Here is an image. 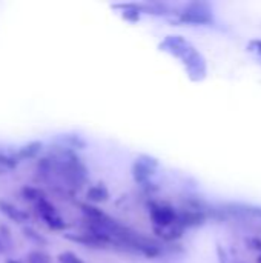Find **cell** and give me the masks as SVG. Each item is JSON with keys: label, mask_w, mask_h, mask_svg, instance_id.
Here are the masks:
<instances>
[{"label": "cell", "mask_w": 261, "mask_h": 263, "mask_svg": "<svg viewBox=\"0 0 261 263\" xmlns=\"http://www.w3.org/2000/svg\"><path fill=\"white\" fill-rule=\"evenodd\" d=\"M26 263H51V257L43 251H31L26 257Z\"/></svg>", "instance_id": "7c38bea8"}, {"label": "cell", "mask_w": 261, "mask_h": 263, "mask_svg": "<svg viewBox=\"0 0 261 263\" xmlns=\"http://www.w3.org/2000/svg\"><path fill=\"white\" fill-rule=\"evenodd\" d=\"M63 140L69 145V148H85L86 143L83 139H80L78 136H74V134H68L63 137Z\"/></svg>", "instance_id": "4fadbf2b"}, {"label": "cell", "mask_w": 261, "mask_h": 263, "mask_svg": "<svg viewBox=\"0 0 261 263\" xmlns=\"http://www.w3.org/2000/svg\"><path fill=\"white\" fill-rule=\"evenodd\" d=\"M149 217L152 222V228H166L178 222V211L169 203L165 202H152L149 203Z\"/></svg>", "instance_id": "7a4b0ae2"}, {"label": "cell", "mask_w": 261, "mask_h": 263, "mask_svg": "<svg viewBox=\"0 0 261 263\" xmlns=\"http://www.w3.org/2000/svg\"><path fill=\"white\" fill-rule=\"evenodd\" d=\"M180 20L192 25H211L214 22L212 9L205 2H194L186 5L180 12Z\"/></svg>", "instance_id": "6da1fadb"}, {"label": "cell", "mask_w": 261, "mask_h": 263, "mask_svg": "<svg viewBox=\"0 0 261 263\" xmlns=\"http://www.w3.org/2000/svg\"><path fill=\"white\" fill-rule=\"evenodd\" d=\"M217 253H218V257H220V263H229V259H228V254L225 250H222V247L217 248Z\"/></svg>", "instance_id": "ac0fdd59"}, {"label": "cell", "mask_w": 261, "mask_h": 263, "mask_svg": "<svg viewBox=\"0 0 261 263\" xmlns=\"http://www.w3.org/2000/svg\"><path fill=\"white\" fill-rule=\"evenodd\" d=\"M5 263H22L20 260H15V259H6V262Z\"/></svg>", "instance_id": "ffe728a7"}, {"label": "cell", "mask_w": 261, "mask_h": 263, "mask_svg": "<svg viewBox=\"0 0 261 263\" xmlns=\"http://www.w3.org/2000/svg\"><path fill=\"white\" fill-rule=\"evenodd\" d=\"M0 213L3 216H6L8 219H11L12 222H15V223H23V222H26L29 219L28 213H25V211L15 208L12 203L3 202V200H0Z\"/></svg>", "instance_id": "52a82bcc"}, {"label": "cell", "mask_w": 261, "mask_h": 263, "mask_svg": "<svg viewBox=\"0 0 261 263\" xmlns=\"http://www.w3.org/2000/svg\"><path fill=\"white\" fill-rule=\"evenodd\" d=\"M58 263H85L78 256L71 251H65L58 256Z\"/></svg>", "instance_id": "5bb4252c"}, {"label": "cell", "mask_w": 261, "mask_h": 263, "mask_svg": "<svg viewBox=\"0 0 261 263\" xmlns=\"http://www.w3.org/2000/svg\"><path fill=\"white\" fill-rule=\"evenodd\" d=\"M35 208H37V213L40 214V217L45 220V223L54 230V231H63L66 230V223L65 220L60 217V214L57 213L55 206L48 200V199H42L35 203Z\"/></svg>", "instance_id": "277c9868"}, {"label": "cell", "mask_w": 261, "mask_h": 263, "mask_svg": "<svg viewBox=\"0 0 261 263\" xmlns=\"http://www.w3.org/2000/svg\"><path fill=\"white\" fill-rule=\"evenodd\" d=\"M42 148H43L42 142H38V140L29 142V143H26L25 146H22L18 149V153L15 154V160L20 162V160H25V159H32L42 151Z\"/></svg>", "instance_id": "9c48e42d"}, {"label": "cell", "mask_w": 261, "mask_h": 263, "mask_svg": "<svg viewBox=\"0 0 261 263\" xmlns=\"http://www.w3.org/2000/svg\"><path fill=\"white\" fill-rule=\"evenodd\" d=\"M22 196H23V199H26L29 202H34V203H37L42 199H46L45 193L42 190L35 188V186H25L22 190Z\"/></svg>", "instance_id": "8fae6325"}, {"label": "cell", "mask_w": 261, "mask_h": 263, "mask_svg": "<svg viewBox=\"0 0 261 263\" xmlns=\"http://www.w3.org/2000/svg\"><path fill=\"white\" fill-rule=\"evenodd\" d=\"M157 166H158L157 159L149 157V156H140L132 166L134 180L138 183H146L149 180V177L154 174V171L157 170Z\"/></svg>", "instance_id": "5b68a950"}, {"label": "cell", "mask_w": 261, "mask_h": 263, "mask_svg": "<svg viewBox=\"0 0 261 263\" xmlns=\"http://www.w3.org/2000/svg\"><path fill=\"white\" fill-rule=\"evenodd\" d=\"M17 163H18V162L15 160V157H6V156L0 154V165H2L3 168L12 170V168L17 166Z\"/></svg>", "instance_id": "2e32d148"}, {"label": "cell", "mask_w": 261, "mask_h": 263, "mask_svg": "<svg viewBox=\"0 0 261 263\" xmlns=\"http://www.w3.org/2000/svg\"><path fill=\"white\" fill-rule=\"evenodd\" d=\"M3 250H5V248H3V243H2V240H0V253H3Z\"/></svg>", "instance_id": "44dd1931"}, {"label": "cell", "mask_w": 261, "mask_h": 263, "mask_svg": "<svg viewBox=\"0 0 261 263\" xmlns=\"http://www.w3.org/2000/svg\"><path fill=\"white\" fill-rule=\"evenodd\" d=\"M152 230L158 237H162L166 242L178 240L183 236V231H185V228L180 223H175V225H171V227H166V228H152Z\"/></svg>", "instance_id": "ba28073f"}, {"label": "cell", "mask_w": 261, "mask_h": 263, "mask_svg": "<svg viewBox=\"0 0 261 263\" xmlns=\"http://www.w3.org/2000/svg\"><path fill=\"white\" fill-rule=\"evenodd\" d=\"M86 197H88V200H91L94 203H102L109 199V191L105 185H95L88 190Z\"/></svg>", "instance_id": "30bf717a"}, {"label": "cell", "mask_w": 261, "mask_h": 263, "mask_svg": "<svg viewBox=\"0 0 261 263\" xmlns=\"http://www.w3.org/2000/svg\"><path fill=\"white\" fill-rule=\"evenodd\" d=\"M25 236L28 237V239H31L32 242H37V243H45V239L37 233V231H34L32 228H25Z\"/></svg>", "instance_id": "9a60e30c"}, {"label": "cell", "mask_w": 261, "mask_h": 263, "mask_svg": "<svg viewBox=\"0 0 261 263\" xmlns=\"http://www.w3.org/2000/svg\"><path fill=\"white\" fill-rule=\"evenodd\" d=\"M183 65L188 71V76L198 82V80H203L206 77V62L203 59V55L192 46L183 57Z\"/></svg>", "instance_id": "3957f363"}, {"label": "cell", "mask_w": 261, "mask_h": 263, "mask_svg": "<svg viewBox=\"0 0 261 263\" xmlns=\"http://www.w3.org/2000/svg\"><path fill=\"white\" fill-rule=\"evenodd\" d=\"M249 49H251V51H254V52H255L258 57H261V40L260 39L249 42Z\"/></svg>", "instance_id": "e0dca14e"}, {"label": "cell", "mask_w": 261, "mask_h": 263, "mask_svg": "<svg viewBox=\"0 0 261 263\" xmlns=\"http://www.w3.org/2000/svg\"><path fill=\"white\" fill-rule=\"evenodd\" d=\"M191 48H192V45L180 35H168L160 43V49H163V51H166V52H169L178 59H182Z\"/></svg>", "instance_id": "8992f818"}, {"label": "cell", "mask_w": 261, "mask_h": 263, "mask_svg": "<svg viewBox=\"0 0 261 263\" xmlns=\"http://www.w3.org/2000/svg\"><path fill=\"white\" fill-rule=\"evenodd\" d=\"M249 245H251V248H252V250L261 251V239H258V237L251 239V240H249Z\"/></svg>", "instance_id": "d6986e66"}]
</instances>
